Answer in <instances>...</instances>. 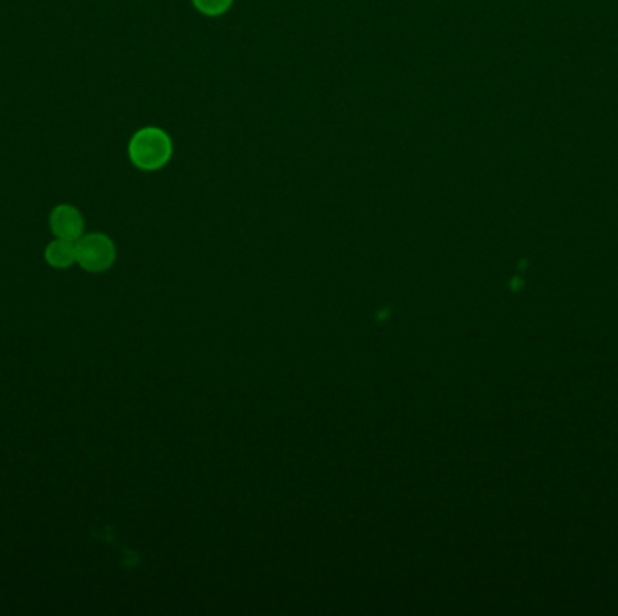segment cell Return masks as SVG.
<instances>
[{
    "mask_svg": "<svg viewBox=\"0 0 618 616\" xmlns=\"http://www.w3.org/2000/svg\"><path fill=\"white\" fill-rule=\"evenodd\" d=\"M132 163L143 170L161 168L170 159L172 143L170 138L156 127H147L134 134L129 145Z\"/></svg>",
    "mask_w": 618,
    "mask_h": 616,
    "instance_id": "obj_1",
    "label": "cell"
},
{
    "mask_svg": "<svg viewBox=\"0 0 618 616\" xmlns=\"http://www.w3.org/2000/svg\"><path fill=\"white\" fill-rule=\"evenodd\" d=\"M76 262L91 273H102L114 264L116 248L113 241L103 234L82 235L76 241Z\"/></svg>",
    "mask_w": 618,
    "mask_h": 616,
    "instance_id": "obj_2",
    "label": "cell"
},
{
    "mask_svg": "<svg viewBox=\"0 0 618 616\" xmlns=\"http://www.w3.org/2000/svg\"><path fill=\"white\" fill-rule=\"evenodd\" d=\"M49 224H51V230H53V234L57 235L58 239H67V241H75L76 243L84 235V219L75 206H57L51 214Z\"/></svg>",
    "mask_w": 618,
    "mask_h": 616,
    "instance_id": "obj_3",
    "label": "cell"
},
{
    "mask_svg": "<svg viewBox=\"0 0 618 616\" xmlns=\"http://www.w3.org/2000/svg\"><path fill=\"white\" fill-rule=\"evenodd\" d=\"M46 261L49 266L58 268V270H66L69 266H73L76 262L75 241L57 237L53 243L47 244Z\"/></svg>",
    "mask_w": 618,
    "mask_h": 616,
    "instance_id": "obj_4",
    "label": "cell"
},
{
    "mask_svg": "<svg viewBox=\"0 0 618 616\" xmlns=\"http://www.w3.org/2000/svg\"><path fill=\"white\" fill-rule=\"evenodd\" d=\"M232 2L234 0H194V6L208 17H217L223 15L232 6Z\"/></svg>",
    "mask_w": 618,
    "mask_h": 616,
    "instance_id": "obj_5",
    "label": "cell"
}]
</instances>
